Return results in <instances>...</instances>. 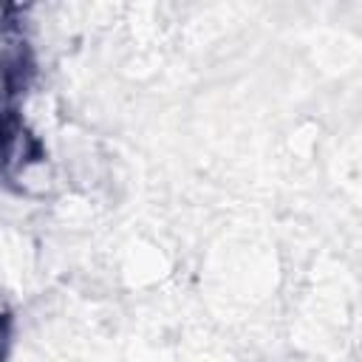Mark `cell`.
I'll list each match as a JSON object with an SVG mask.
<instances>
[{"mask_svg": "<svg viewBox=\"0 0 362 362\" xmlns=\"http://www.w3.org/2000/svg\"><path fill=\"white\" fill-rule=\"evenodd\" d=\"M3 342H6V331H3V320H0V359H3Z\"/></svg>", "mask_w": 362, "mask_h": 362, "instance_id": "1", "label": "cell"}]
</instances>
